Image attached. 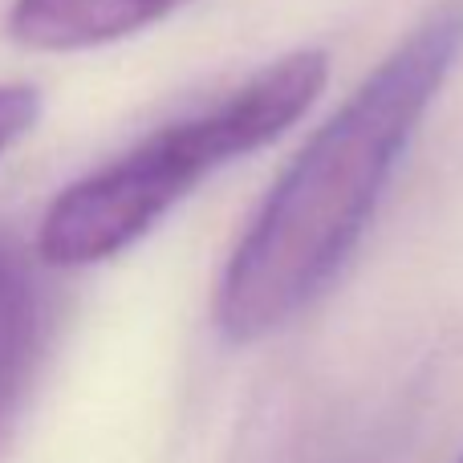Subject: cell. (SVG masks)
<instances>
[{"label":"cell","mask_w":463,"mask_h":463,"mask_svg":"<svg viewBox=\"0 0 463 463\" xmlns=\"http://www.w3.org/2000/svg\"><path fill=\"white\" fill-rule=\"evenodd\" d=\"M41 122V90L29 81H0V159Z\"/></svg>","instance_id":"5"},{"label":"cell","mask_w":463,"mask_h":463,"mask_svg":"<svg viewBox=\"0 0 463 463\" xmlns=\"http://www.w3.org/2000/svg\"><path fill=\"white\" fill-rule=\"evenodd\" d=\"M459 53L463 8H439L293 155L220 272L216 326L228 342L277 334L334 285Z\"/></svg>","instance_id":"1"},{"label":"cell","mask_w":463,"mask_h":463,"mask_svg":"<svg viewBox=\"0 0 463 463\" xmlns=\"http://www.w3.org/2000/svg\"><path fill=\"white\" fill-rule=\"evenodd\" d=\"M459 463H463V459H459Z\"/></svg>","instance_id":"6"},{"label":"cell","mask_w":463,"mask_h":463,"mask_svg":"<svg viewBox=\"0 0 463 463\" xmlns=\"http://www.w3.org/2000/svg\"><path fill=\"white\" fill-rule=\"evenodd\" d=\"M37 293L29 272L0 248V411L13 402L24 370H29L33 345H37Z\"/></svg>","instance_id":"4"},{"label":"cell","mask_w":463,"mask_h":463,"mask_svg":"<svg viewBox=\"0 0 463 463\" xmlns=\"http://www.w3.org/2000/svg\"><path fill=\"white\" fill-rule=\"evenodd\" d=\"M326 81L329 57L321 49H293L220 102L151 130L49 203L37 228V256L49 269L114 260L151 236L208 175L297 127Z\"/></svg>","instance_id":"2"},{"label":"cell","mask_w":463,"mask_h":463,"mask_svg":"<svg viewBox=\"0 0 463 463\" xmlns=\"http://www.w3.org/2000/svg\"><path fill=\"white\" fill-rule=\"evenodd\" d=\"M192 0H13L8 37L41 53H81L127 41Z\"/></svg>","instance_id":"3"}]
</instances>
